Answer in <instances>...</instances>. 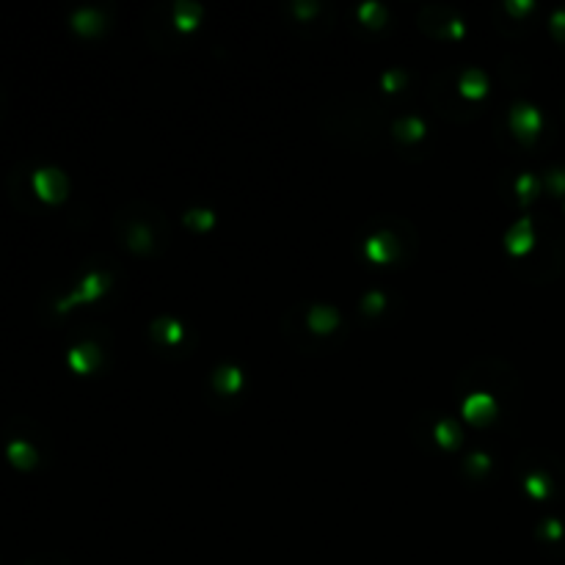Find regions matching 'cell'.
Here are the masks:
<instances>
[{
  "instance_id": "1",
  "label": "cell",
  "mask_w": 565,
  "mask_h": 565,
  "mask_svg": "<svg viewBox=\"0 0 565 565\" xmlns=\"http://www.w3.org/2000/svg\"><path fill=\"white\" fill-rule=\"evenodd\" d=\"M36 190H39V196L45 199V202H58L61 196H64V180H61V174L58 171H39L36 177Z\"/></svg>"
},
{
  "instance_id": "2",
  "label": "cell",
  "mask_w": 565,
  "mask_h": 565,
  "mask_svg": "<svg viewBox=\"0 0 565 565\" xmlns=\"http://www.w3.org/2000/svg\"><path fill=\"white\" fill-rule=\"evenodd\" d=\"M8 458H11L14 466L28 469V466H33V461H36V452L28 447L25 441H14V444H8Z\"/></svg>"
}]
</instances>
